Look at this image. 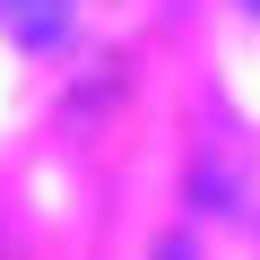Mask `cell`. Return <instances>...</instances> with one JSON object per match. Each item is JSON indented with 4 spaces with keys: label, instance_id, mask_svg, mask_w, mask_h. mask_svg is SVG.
<instances>
[{
    "label": "cell",
    "instance_id": "obj_1",
    "mask_svg": "<svg viewBox=\"0 0 260 260\" xmlns=\"http://www.w3.org/2000/svg\"><path fill=\"white\" fill-rule=\"evenodd\" d=\"M70 18V0H0V35H18V44H52Z\"/></svg>",
    "mask_w": 260,
    "mask_h": 260
}]
</instances>
